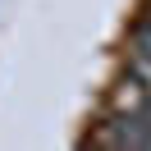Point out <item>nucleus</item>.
<instances>
[{
	"mask_svg": "<svg viewBox=\"0 0 151 151\" xmlns=\"http://www.w3.org/2000/svg\"><path fill=\"white\" fill-rule=\"evenodd\" d=\"M128 73H133V78H137V83H142V87H147V92H151V55H133V64H128Z\"/></svg>",
	"mask_w": 151,
	"mask_h": 151,
	"instance_id": "7ed1b4c3",
	"label": "nucleus"
},
{
	"mask_svg": "<svg viewBox=\"0 0 151 151\" xmlns=\"http://www.w3.org/2000/svg\"><path fill=\"white\" fill-rule=\"evenodd\" d=\"M147 101H151V92H147L133 73L110 92V110H114V114H142V110H147Z\"/></svg>",
	"mask_w": 151,
	"mask_h": 151,
	"instance_id": "f257e3e1",
	"label": "nucleus"
},
{
	"mask_svg": "<svg viewBox=\"0 0 151 151\" xmlns=\"http://www.w3.org/2000/svg\"><path fill=\"white\" fill-rule=\"evenodd\" d=\"M133 55H151V19H142L133 28Z\"/></svg>",
	"mask_w": 151,
	"mask_h": 151,
	"instance_id": "f03ea898",
	"label": "nucleus"
}]
</instances>
